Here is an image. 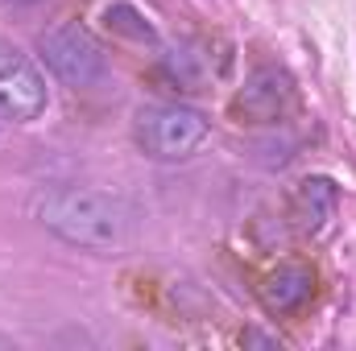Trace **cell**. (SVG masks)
I'll return each mask as SVG.
<instances>
[{
    "mask_svg": "<svg viewBox=\"0 0 356 351\" xmlns=\"http://www.w3.org/2000/svg\"><path fill=\"white\" fill-rule=\"evenodd\" d=\"M311 289H315V273H311V268H302V264H282V268H273L266 277L261 302H266L273 314H294V310L311 298Z\"/></svg>",
    "mask_w": 356,
    "mask_h": 351,
    "instance_id": "6",
    "label": "cell"
},
{
    "mask_svg": "<svg viewBox=\"0 0 356 351\" xmlns=\"http://www.w3.org/2000/svg\"><path fill=\"white\" fill-rule=\"evenodd\" d=\"M336 211V186L332 178H307L294 194V228L302 236H315Z\"/></svg>",
    "mask_w": 356,
    "mask_h": 351,
    "instance_id": "7",
    "label": "cell"
},
{
    "mask_svg": "<svg viewBox=\"0 0 356 351\" xmlns=\"http://www.w3.org/2000/svg\"><path fill=\"white\" fill-rule=\"evenodd\" d=\"M38 223L50 236H58L63 244L83 248V252H116V248H124V240L133 232L129 207L91 186L50 190L38 203Z\"/></svg>",
    "mask_w": 356,
    "mask_h": 351,
    "instance_id": "1",
    "label": "cell"
},
{
    "mask_svg": "<svg viewBox=\"0 0 356 351\" xmlns=\"http://www.w3.org/2000/svg\"><path fill=\"white\" fill-rule=\"evenodd\" d=\"M294 108V79L282 67H257L241 95L232 99V116L241 124H277Z\"/></svg>",
    "mask_w": 356,
    "mask_h": 351,
    "instance_id": "5",
    "label": "cell"
},
{
    "mask_svg": "<svg viewBox=\"0 0 356 351\" xmlns=\"http://www.w3.org/2000/svg\"><path fill=\"white\" fill-rule=\"evenodd\" d=\"M207 116L191 103H145L133 116V141L154 162H182L207 141Z\"/></svg>",
    "mask_w": 356,
    "mask_h": 351,
    "instance_id": "2",
    "label": "cell"
},
{
    "mask_svg": "<svg viewBox=\"0 0 356 351\" xmlns=\"http://www.w3.org/2000/svg\"><path fill=\"white\" fill-rule=\"evenodd\" d=\"M104 25L112 29V33H124V37H133V42H158V33H154V25L133 8V4H112V8H104Z\"/></svg>",
    "mask_w": 356,
    "mask_h": 351,
    "instance_id": "8",
    "label": "cell"
},
{
    "mask_svg": "<svg viewBox=\"0 0 356 351\" xmlns=\"http://www.w3.org/2000/svg\"><path fill=\"white\" fill-rule=\"evenodd\" d=\"M42 112H46V75L25 50L0 42V120L29 124Z\"/></svg>",
    "mask_w": 356,
    "mask_h": 351,
    "instance_id": "4",
    "label": "cell"
},
{
    "mask_svg": "<svg viewBox=\"0 0 356 351\" xmlns=\"http://www.w3.org/2000/svg\"><path fill=\"white\" fill-rule=\"evenodd\" d=\"M38 54L54 71V79H63L67 87H95L108 75L104 46L95 42V33L83 29L79 21H54L50 29H42Z\"/></svg>",
    "mask_w": 356,
    "mask_h": 351,
    "instance_id": "3",
    "label": "cell"
},
{
    "mask_svg": "<svg viewBox=\"0 0 356 351\" xmlns=\"http://www.w3.org/2000/svg\"><path fill=\"white\" fill-rule=\"evenodd\" d=\"M13 348V339H8V335H0V351H8Z\"/></svg>",
    "mask_w": 356,
    "mask_h": 351,
    "instance_id": "10",
    "label": "cell"
},
{
    "mask_svg": "<svg viewBox=\"0 0 356 351\" xmlns=\"http://www.w3.org/2000/svg\"><path fill=\"white\" fill-rule=\"evenodd\" d=\"M54 0H0V17H8V21H38V17H46V8H50Z\"/></svg>",
    "mask_w": 356,
    "mask_h": 351,
    "instance_id": "9",
    "label": "cell"
}]
</instances>
